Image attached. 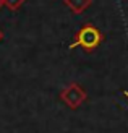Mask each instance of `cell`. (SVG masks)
Masks as SVG:
<instances>
[{
  "mask_svg": "<svg viewBox=\"0 0 128 133\" xmlns=\"http://www.w3.org/2000/svg\"><path fill=\"white\" fill-rule=\"evenodd\" d=\"M100 42H102V34H100V31L92 24H84L83 28H79V31L76 32L75 41L70 44V49L81 47L86 52H92L94 49L99 47Z\"/></svg>",
  "mask_w": 128,
  "mask_h": 133,
  "instance_id": "cell-1",
  "label": "cell"
},
{
  "mask_svg": "<svg viewBox=\"0 0 128 133\" xmlns=\"http://www.w3.org/2000/svg\"><path fill=\"white\" fill-rule=\"evenodd\" d=\"M60 99H62V102L66 105V107L78 109L79 105L87 99V94L79 84L70 83L68 86H65V88L60 91Z\"/></svg>",
  "mask_w": 128,
  "mask_h": 133,
  "instance_id": "cell-2",
  "label": "cell"
},
{
  "mask_svg": "<svg viewBox=\"0 0 128 133\" xmlns=\"http://www.w3.org/2000/svg\"><path fill=\"white\" fill-rule=\"evenodd\" d=\"M63 3L71 10V13L79 15V13H83L92 3V0H63Z\"/></svg>",
  "mask_w": 128,
  "mask_h": 133,
  "instance_id": "cell-3",
  "label": "cell"
},
{
  "mask_svg": "<svg viewBox=\"0 0 128 133\" xmlns=\"http://www.w3.org/2000/svg\"><path fill=\"white\" fill-rule=\"evenodd\" d=\"M23 3H24V0H3V5L8 6V10H11V11L19 10Z\"/></svg>",
  "mask_w": 128,
  "mask_h": 133,
  "instance_id": "cell-4",
  "label": "cell"
},
{
  "mask_svg": "<svg viewBox=\"0 0 128 133\" xmlns=\"http://www.w3.org/2000/svg\"><path fill=\"white\" fill-rule=\"evenodd\" d=\"M2 39H3V32L0 31V41H2Z\"/></svg>",
  "mask_w": 128,
  "mask_h": 133,
  "instance_id": "cell-5",
  "label": "cell"
},
{
  "mask_svg": "<svg viewBox=\"0 0 128 133\" xmlns=\"http://www.w3.org/2000/svg\"><path fill=\"white\" fill-rule=\"evenodd\" d=\"M2 6H3V0H0V8H2Z\"/></svg>",
  "mask_w": 128,
  "mask_h": 133,
  "instance_id": "cell-6",
  "label": "cell"
},
{
  "mask_svg": "<svg viewBox=\"0 0 128 133\" xmlns=\"http://www.w3.org/2000/svg\"><path fill=\"white\" fill-rule=\"evenodd\" d=\"M125 96H126V97H128V92H125Z\"/></svg>",
  "mask_w": 128,
  "mask_h": 133,
  "instance_id": "cell-7",
  "label": "cell"
}]
</instances>
